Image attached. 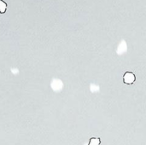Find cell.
<instances>
[{"label": "cell", "instance_id": "cell-1", "mask_svg": "<svg viewBox=\"0 0 146 145\" xmlns=\"http://www.w3.org/2000/svg\"><path fill=\"white\" fill-rule=\"evenodd\" d=\"M135 80H136V77L133 73H132V72L125 73V74L123 76V81L125 84L131 85V84H133Z\"/></svg>", "mask_w": 146, "mask_h": 145}, {"label": "cell", "instance_id": "cell-2", "mask_svg": "<svg viewBox=\"0 0 146 145\" xmlns=\"http://www.w3.org/2000/svg\"><path fill=\"white\" fill-rule=\"evenodd\" d=\"M100 144H101L100 138H92L89 141V145H100Z\"/></svg>", "mask_w": 146, "mask_h": 145}, {"label": "cell", "instance_id": "cell-3", "mask_svg": "<svg viewBox=\"0 0 146 145\" xmlns=\"http://www.w3.org/2000/svg\"><path fill=\"white\" fill-rule=\"evenodd\" d=\"M7 9V4L3 0H0V13H4Z\"/></svg>", "mask_w": 146, "mask_h": 145}]
</instances>
